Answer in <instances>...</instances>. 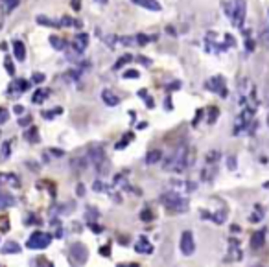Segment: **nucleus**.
Wrapping results in <instances>:
<instances>
[{"label": "nucleus", "instance_id": "nucleus-1", "mask_svg": "<svg viewBox=\"0 0 269 267\" xmlns=\"http://www.w3.org/2000/svg\"><path fill=\"white\" fill-rule=\"evenodd\" d=\"M223 8H225V15L231 19L232 26H236V28L244 26L247 11V0H225Z\"/></svg>", "mask_w": 269, "mask_h": 267}, {"label": "nucleus", "instance_id": "nucleus-2", "mask_svg": "<svg viewBox=\"0 0 269 267\" xmlns=\"http://www.w3.org/2000/svg\"><path fill=\"white\" fill-rule=\"evenodd\" d=\"M186 166H188V147L186 146H179L175 151L171 153V157L164 162V170L175 171V173L185 171Z\"/></svg>", "mask_w": 269, "mask_h": 267}, {"label": "nucleus", "instance_id": "nucleus-3", "mask_svg": "<svg viewBox=\"0 0 269 267\" xmlns=\"http://www.w3.org/2000/svg\"><path fill=\"white\" fill-rule=\"evenodd\" d=\"M161 203L162 206L171 214H185L188 208V201H186L181 194L177 192H166L161 195Z\"/></svg>", "mask_w": 269, "mask_h": 267}, {"label": "nucleus", "instance_id": "nucleus-4", "mask_svg": "<svg viewBox=\"0 0 269 267\" xmlns=\"http://www.w3.org/2000/svg\"><path fill=\"white\" fill-rule=\"evenodd\" d=\"M87 157H89V162H93L96 170H98V173L101 175H105L109 171V160L105 157V151H103V147L101 146H91L89 147V153H87Z\"/></svg>", "mask_w": 269, "mask_h": 267}, {"label": "nucleus", "instance_id": "nucleus-5", "mask_svg": "<svg viewBox=\"0 0 269 267\" xmlns=\"http://www.w3.org/2000/svg\"><path fill=\"white\" fill-rule=\"evenodd\" d=\"M69 258L72 266L81 267L83 264H87V260H89V249H87L81 242H74L69 249Z\"/></svg>", "mask_w": 269, "mask_h": 267}, {"label": "nucleus", "instance_id": "nucleus-6", "mask_svg": "<svg viewBox=\"0 0 269 267\" xmlns=\"http://www.w3.org/2000/svg\"><path fill=\"white\" fill-rule=\"evenodd\" d=\"M50 242H52V236L48 234V232H41V230H37V232H33L30 238H28V242H26V247L28 249H47L48 245H50Z\"/></svg>", "mask_w": 269, "mask_h": 267}, {"label": "nucleus", "instance_id": "nucleus-7", "mask_svg": "<svg viewBox=\"0 0 269 267\" xmlns=\"http://www.w3.org/2000/svg\"><path fill=\"white\" fill-rule=\"evenodd\" d=\"M194 251H196V243H194V234L190 230H185L181 234V252L185 256H192Z\"/></svg>", "mask_w": 269, "mask_h": 267}, {"label": "nucleus", "instance_id": "nucleus-8", "mask_svg": "<svg viewBox=\"0 0 269 267\" xmlns=\"http://www.w3.org/2000/svg\"><path fill=\"white\" fill-rule=\"evenodd\" d=\"M207 87L208 91H212V92H216V94H220V96H227V89H225V81H223V77H212V79H208L207 81Z\"/></svg>", "mask_w": 269, "mask_h": 267}, {"label": "nucleus", "instance_id": "nucleus-9", "mask_svg": "<svg viewBox=\"0 0 269 267\" xmlns=\"http://www.w3.org/2000/svg\"><path fill=\"white\" fill-rule=\"evenodd\" d=\"M87 45H89V35L87 33H79V35H76V37L72 39V48H74L76 53H83Z\"/></svg>", "mask_w": 269, "mask_h": 267}, {"label": "nucleus", "instance_id": "nucleus-10", "mask_svg": "<svg viewBox=\"0 0 269 267\" xmlns=\"http://www.w3.org/2000/svg\"><path fill=\"white\" fill-rule=\"evenodd\" d=\"M133 4H137L140 8L147 9V11H161V2L159 0H131Z\"/></svg>", "mask_w": 269, "mask_h": 267}, {"label": "nucleus", "instance_id": "nucleus-11", "mask_svg": "<svg viewBox=\"0 0 269 267\" xmlns=\"http://www.w3.org/2000/svg\"><path fill=\"white\" fill-rule=\"evenodd\" d=\"M135 251L140 254H151L153 252V245L147 242L146 238H139V242L135 243Z\"/></svg>", "mask_w": 269, "mask_h": 267}, {"label": "nucleus", "instance_id": "nucleus-12", "mask_svg": "<svg viewBox=\"0 0 269 267\" xmlns=\"http://www.w3.org/2000/svg\"><path fill=\"white\" fill-rule=\"evenodd\" d=\"M13 55H15L19 61L26 59V46L23 41H13Z\"/></svg>", "mask_w": 269, "mask_h": 267}, {"label": "nucleus", "instance_id": "nucleus-13", "mask_svg": "<svg viewBox=\"0 0 269 267\" xmlns=\"http://www.w3.org/2000/svg\"><path fill=\"white\" fill-rule=\"evenodd\" d=\"M101 99H103V101H105V105H109V107H116L118 103H120V98L116 96L115 92H111V91L101 92Z\"/></svg>", "mask_w": 269, "mask_h": 267}, {"label": "nucleus", "instance_id": "nucleus-14", "mask_svg": "<svg viewBox=\"0 0 269 267\" xmlns=\"http://www.w3.org/2000/svg\"><path fill=\"white\" fill-rule=\"evenodd\" d=\"M59 26H61V28H81L83 24H81V21H77V19H72V17L65 15V17H61Z\"/></svg>", "mask_w": 269, "mask_h": 267}, {"label": "nucleus", "instance_id": "nucleus-15", "mask_svg": "<svg viewBox=\"0 0 269 267\" xmlns=\"http://www.w3.org/2000/svg\"><path fill=\"white\" fill-rule=\"evenodd\" d=\"M264 240H266V232H264V230L254 232L253 238H251V247H253V249H260L262 245H264Z\"/></svg>", "mask_w": 269, "mask_h": 267}, {"label": "nucleus", "instance_id": "nucleus-16", "mask_svg": "<svg viewBox=\"0 0 269 267\" xmlns=\"http://www.w3.org/2000/svg\"><path fill=\"white\" fill-rule=\"evenodd\" d=\"M30 89V83L26 81V79H17L15 83H13V87L9 89V92H13V94H19V92H24V91H28Z\"/></svg>", "mask_w": 269, "mask_h": 267}, {"label": "nucleus", "instance_id": "nucleus-17", "mask_svg": "<svg viewBox=\"0 0 269 267\" xmlns=\"http://www.w3.org/2000/svg\"><path fill=\"white\" fill-rule=\"evenodd\" d=\"M21 4V0H0V6H2V11L8 15L13 9H17V6Z\"/></svg>", "mask_w": 269, "mask_h": 267}, {"label": "nucleus", "instance_id": "nucleus-18", "mask_svg": "<svg viewBox=\"0 0 269 267\" xmlns=\"http://www.w3.org/2000/svg\"><path fill=\"white\" fill-rule=\"evenodd\" d=\"M11 205H15V199L11 197L8 192H0V210L9 208Z\"/></svg>", "mask_w": 269, "mask_h": 267}, {"label": "nucleus", "instance_id": "nucleus-19", "mask_svg": "<svg viewBox=\"0 0 269 267\" xmlns=\"http://www.w3.org/2000/svg\"><path fill=\"white\" fill-rule=\"evenodd\" d=\"M161 159H162L161 149H151L146 155V164H157V162H161Z\"/></svg>", "mask_w": 269, "mask_h": 267}, {"label": "nucleus", "instance_id": "nucleus-20", "mask_svg": "<svg viewBox=\"0 0 269 267\" xmlns=\"http://www.w3.org/2000/svg\"><path fill=\"white\" fill-rule=\"evenodd\" d=\"M48 94H50V91H48V89H39V91H35L33 98H31V101L39 105V103H43V101L48 98Z\"/></svg>", "mask_w": 269, "mask_h": 267}, {"label": "nucleus", "instance_id": "nucleus-21", "mask_svg": "<svg viewBox=\"0 0 269 267\" xmlns=\"http://www.w3.org/2000/svg\"><path fill=\"white\" fill-rule=\"evenodd\" d=\"M24 138L28 140V142H31V144H37L39 142V133H37V127H33L31 125L30 129L24 133Z\"/></svg>", "mask_w": 269, "mask_h": 267}, {"label": "nucleus", "instance_id": "nucleus-22", "mask_svg": "<svg viewBox=\"0 0 269 267\" xmlns=\"http://www.w3.org/2000/svg\"><path fill=\"white\" fill-rule=\"evenodd\" d=\"M98 218H100V212H98V208H94V206H89V208H87V212H85V219H87V223L96 221Z\"/></svg>", "mask_w": 269, "mask_h": 267}, {"label": "nucleus", "instance_id": "nucleus-23", "mask_svg": "<svg viewBox=\"0 0 269 267\" xmlns=\"http://www.w3.org/2000/svg\"><path fill=\"white\" fill-rule=\"evenodd\" d=\"M131 61H133V55H131V53H125V55H122V57L113 65V70H120L122 67H125V65Z\"/></svg>", "mask_w": 269, "mask_h": 267}, {"label": "nucleus", "instance_id": "nucleus-24", "mask_svg": "<svg viewBox=\"0 0 269 267\" xmlns=\"http://www.w3.org/2000/svg\"><path fill=\"white\" fill-rule=\"evenodd\" d=\"M2 252L4 254H8V252H21V245L17 243V242H8V243L2 247Z\"/></svg>", "mask_w": 269, "mask_h": 267}, {"label": "nucleus", "instance_id": "nucleus-25", "mask_svg": "<svg viewBox=\"0 0 269 267\" xmlns=\"http://www.w3.org/2000/svg\"><path fill=\"white\" fill-rule=\"evenodd\" d=\"M37 24H43V26H48V28H61L59 23H54V21H50L48 17L45 15H39L37 17Z\"/></svg>", "mask_w": 269, "mask_h": 267}, {"label": "nucleus", "instance_id": "nucleus-26", "mask_svg": "<svg viewBox=\"0 0 269 267\" xmlns=\"http://www.w3.org/2000/svg\"><path fill=\"white\" fill-rule=\"evenodd\" d=\"M50 45H52V48H54V50H65V46H67V43H65L63 39L55 37V35H52V37H50Z\"/></svg>", "mask_w": 269, "mask_h": 267}, {"label": "nucleus", "instance_id": "nucleus-27", "mask_svg": "<svg viewBox=\"0 0 269 267\" xmlns=\"http://www.w3.org/2000/svg\"><path fill=\"white\" fill-rule=\"evenodd\" d=\"M133 138H135V137H133V133H125L122 140H120V142L116 144V149H123V147H125V146L129 144V142L133 140Z\"/></svg>", "mask_w": 269, "mask_h": 267}, {"label": "nucleus", "instance_id": "nucleus-28", "mask_svg": "<svg viewBox=\"0 0 269 267\" xmlns=\"http://www.w3.org/2000/svg\"><path fill=\"white\" fill-rule=\"evenodd\" d=\"M262 218H264V212H262V206H256V208H254V214L251 216V218H249V221L258 223V221L262 219Z\"/></svg>", "mask_w": 269, "mask_h": 267}, {"label": "nucleus", "instance_id": "nucleus-29", "mask_svg": "<svg viewBox=\"0 0 269 267\" xmlns=\"http://www.w3.org/2000/svg\"><path fill=\"white\" fill-rule=\"evenodd\" d=\"M151 39H155V37H149V35H146V33H139V35L135 37V41H137V45L144 46V45H147Z\"/></svg>", "mask_w": 269, "mask_h": 267}, {"label": "nucleus", "instance_id": "nucleus-30", "mask_svg": "<svg viewBox=\"0 0 269 267\" xmlns=\"http://www.w3.org/2000/svg\"><path fill=\"white\" fill-rule=\"evenodd\" d=\"M4 67H6V72H8L9 76L15 74V65L11 61V57H6V59H4Z\"/></svg>", "mask_w": 269, "mask_h": 267}, {"label": "nucleus", "instance_id": "nucleus-31", "mask_svg": "<svg viewBox=\"0 0 269 267\" xmlns=\"http://www.w3.org/2000/svg\"><path fill=\"white\" fill-rule=\"evenodd\" d=\"M153 218L155 216H153V212H151L149 208H144V210L140 212V219H142V221H151Z\"/></svg>", "mask_w": 269, "mask_h": 267}, {"label": "nucleus", "instance_id": "nucleus-32", "mask_svg": "<svg viewBox=\"0 0 269 267\" xmlns=\"http://www.w3.org/2000/svg\"><path fill=\"white\" fill-rule=\"evenodd\" d=\"M140 72L139 70H125L123 72V79H139Z\"/></svg>", "mask_w": 269, "mask_h": 267}, {"label": "nucleus", "instance_id": "nucleus-33", "mask_svg": "<svg viewBox=\"0 0 269 267\" xmlns=\"http://www.w3.org/2000/svg\"><path fill=\"white\" fill-rule=\"evenodd\" d=\"M210 218L214 219V223H223L225 219H227V212H225V210H221V212H218V214H212Z\"/></svg>", "mask_w": 269, "mask_h": 267}, {"label": "nucleus", "instance_id": "nucleus-34", "mask_svg": "<svg viewBox=\"0 0 269 267\" xmlns=\"http://www.w3.org/2000/svg\"><path fill=\"white\" fill-rule=\"evenodd\" d=\"M9 120V113L8 109H4V107H0V125H4V123Z\"/></svg>", "mask_w": 269, "mask_h": 267}, {"label": "nucleus", "instance_id": "nucleus-35", "mask_svg": "<svg viewBox=\"0 0 269 267\" xmlns=\"http://www.w3.org/2000/svg\"><path fill=\"white\" fill-rule=\"evenodd\" d=\"M0 230H2V232H8L9 230V221L6 216H0Z\"/></svg>", "mask_w": 269, "mask_h": 267}, {"label": "nucleus", "instance_id": "nucleus-36", "mask_svg": "<svg viewBox=\"0 0 269 267\" xmlns=\"http://www.w3.org/2000/svg\"><path fill=\"white\" fill-rule=\"evenodd\" d=\"M61 113H63V109H61V107H55L54 111H48V113H45V115H43V116H45V118H48V120H50V118H54L55 115H61Z\"/></svg>", "mask_w": 269, "mask_h": 267}, {"label": "nucleus", "instance_id": "nucleus-37", "mask_svg": "<svg viewBox=\"0 0 269 267\" xmlns=\"http://www.w3.org/2000/svg\"><path fill=\"white\" fill-rule=\"evenodd\" d=\"M89 229L93 230V232H96V234H100V232H103V227H101V225H98L96 221L89 223Z\"/></svg>", "mask_w": 269, "mask_h": 267}, {"label": "nucleus", "instance_id": "nucleus-38", "mask_svg": "<svg viewBox=\"0 0 269 267\" xmlns=\"http://www.w3.org/2000/svg\"><path fill=\"white\" fill-rule=\"evenodd\" d=\"M9 147H11V142H4V146H2V159H8L9 157Z\"/></svg>", "mask_w": 269, "mask_h": 267}, {"label": "nucleus", "instance_id": "nucleus-39", "mask_svg": "<svg viewBox=\"0 0 269 267\" xmlns=\"http://www.w3.org/2000/svg\"><path fill=\"white\" fill-rule=\"evenodd\" d=\"M100 254L101 256H105V258H109L111 256V245H103V247H100Z\"/></svg>", "mask_w": 269, "mask_h": 267}, {"label": "nucleus", "instance_id": "nucleus-40", "mask_svg": "<svg viewBox=\"0 0 269 267\" xmlns=\"http://www.w3.org/2000/svg\"><path fill=\"white\" fill-rule=\"evenodd\" d=\"M93 188H94V192H105L107 190V186L101 183V181H96V183L93 184Z\"/></svg>", "mask_w": 269, "mask_h": 267}, {"label": "nucleus", "instance_id": "nucleus-41", "mask_svg": "<svg viewBox=\"0 0 269 267\" xmlns=\"http://www.w3.org/2000/svg\"><path fill=\"white\" fill-rule=\"evenodd\" d=\"M218 113H220V111H218L216 107H212V109H210V116H208V123H214V122H216V118H218Z\"/></svg>", "mask_w": 269, "mask_h": 267}, {"label": "nucleus", "instance_id": "nucleus-42", "mask_svg": "<svg viewBox=\"0 0 269 267\" xmlns=\"http://www.w3.org/2000/svg\"><path fill=\"white\" fill-rule=\"evenodd\" d=\"M31 81H33V83H43V81H45V74H39V72H35V74L31 76Z\"/></svg>", "mask_w": 269, "mask_h": 267}, {"label": "nucleus", "instance_id": "nucleus-43", "mask_svg": "<svg viewBox=\"0 0 269 267\" xmlns=\"http://www.w3.org/2000/svg\"><path fill=\"white\" fill-rule=\"evenodd\" d=\"M70 6H72L74 11H79L81 9V0H70Z\"/></svg>", "mask_w": 269, "mask_h": 267}, {"label": "nucleus", "instance_id": "nucleus-44", "mask_svg": "<svg viewBox=\"0 0 269 267\" xmlns=\"http://www.w3.org/2000/svg\"><path fill=\"white\" fill-rule=\"evenodd\" d=\"M218 157H220V153H218V151H210V153H208L207 160H208V162H216V160H218Z\"/></svg>", "mask_w": 269, "mask_h": 267}, {"label": "nucleus", "instance_id": "nucleus-45", "mask_svg": "<svg viewBox=\"0 0 269 267\" xmlns=\"http://www.w3.org/2000/svg\"><path fill=\"white\" fill-rule=\"evenodd\" d=\"M30 123H31V118H30V116H26V118H21V120H19V125H23V127L30 125Z\"/></svg>", "mask_w": 269, "mask_h": 267}, {"label": "nucleus", "instance_id": "nucleus-46", "mask_svg": "<svg viewBox=\"0 0 269 267\" xmlns=\"http://www.w3.org/2000/svg\"><path fill=\"white\" fill-rule=\"evenodd\" d=\"M227 162H229V168H231V170L236 168V159H234V157H229V160H227Z\"/></svg>", "mask_w": 269, "mask_h": 267}, {"label": "nucleus", "instance_id": "nucleus-47", "mask_svg": "<svg viewBox=\"0 0 269 267\" xmlns=\"http://www.w3.org/2000/svg\"><path fill=\"white\" fill-rule=\"evenodd\" d=\"M144 101H146V105L149 107V109H153L155 107V103H153V99L149 98V96H146V98H144Z\"/></svg>", "mask_w": 269, "mask_h": 267}, {"label": "nucleus", "instance_id": "nucleus-48", "mask_svg": "<svg viewBox=\"0 0 269 267\" xmlns=\"http://www.w3.org/2000/svg\"><path fill=\"white\" fill-rule=\"evenodd\" d=\"M50 153H52V155H55V157H63V155H65V151H63V149H50Z\"/></svg>", "mask_w": 269, "mask_h": 267}, {"label": "nucleus", "instance_id": "nucleus-49", "mask_svg": "<svg viewBox=\"0 0 269 267\" xmlns=\"http://www.w3.org/2000/svg\"><path fill=\"white\" fill-rule=\"evenodd\" d=\"M13 111H15L17 115H23V113H24V107L23 105H15V107H13Z\"/></svg>", "mask_w": 269, "mask_h": 267}, {"label": "nucleus", "instance_id": "nucleus-50", "mask_svg": "<svg viewBox=\"0 0 269 267\" xmlns=\"http://www.w3.org/2000/svg\"><path fill=\"white\" fill-rule=\"evenodd\" d=\"M116 267H139V264H118Z\"/></svg>", "mask_w": 269, "mask_h": 267}, {"label": "nucleus", "instance_id": "nucleus-51", "mask_svg": "<svg viewBox=\"0 0 269 267\" xmlns=\"http://www.w3.org/2000/svg\"><path fill=\"white\" fill-rule=\"evenodd\" d=\"M179 87H181V83H179V81H175V83H171V85H170V91H173V89H175V91H177Z\"/></svg>", "mask_w": 269, "mask_h": 267}, {"label": "nucleus", "instance_id": "nucleus-52", "mask_svg": "<svg viewBox=\"0 0 269 267\" xmlns=\"http://www.w3.org/2000/svg\"><path fill=\"white\" fill-rule=\"evenodd\" d=\"M139 61L142 63V65H151V61H149V59H146V57H140Z\"/></svg>", "mask_w": 269, "mask_h": 267}, {"label": "nucleus", "instance_id": "nucleus-53", "mask_svg": "<svg viewBox=\"0 0 269 267\" xmlns=\"http://www.w3.org/2000/svg\"><path fill=\"white\" fill-rule=\"evenodd\" d=\"M139 96H140V98H146V96H147V91L140 89V91H139Z\"/></svg>", "mask_w": 269, "mask_h": 267}, {"label": "nucleus", "instance_id": "nucleus-54", "mask_svg": "<svg viewBox=\"0 0 269 267\" xmlns=\"http://www.w3.org/2000/svg\"><path fill=\"white\" fill-rule=\"evenodd\" d=\"M77 195H83V186H81V184L77 186Z\"/></svg>", "mask_w": 269, "mask_h": 267}, {"label": "nucleus", "instance_id": "nucleus-55", "mask_svg": "<svg viewBox=\"0 0 269 267\" xmlns=\"http://www.w3.org/2000/svg\"><path fill=\"white\" fill-rule=\"evenodd\" d=\"M144 127H147V123L146 122H140L139 123V129H144Z\"/></svg>", "mask_w": 269, "mask_h": 267}, {"label": "nucleus", "instance_id": "nucleus-56", "mask_svg": "<svg viewBox=\"0 0 269 267\" xmlns=\"http://www.w3.org/2000/svg\"><path fill=\"white\" fill-rule=\"evenodd\" d=\"M96 2H101V4H107L109 0H96Z\"/></svg>", "mask_w": 269, "mask_h": 267}, {"label": "nucleus", "instance_id": "nucleus-57", "mask_svg": "<svg viewBox=\"0 0 269 267\" xmlns=\"http://www.w3.org/2000/svg\"><path fill=\"white\" fill-rule=\"evenodd\" d=\"M264 188H269V183H266V184H264Z\"/></svg>", "mask_w": 269, "mask_h": 267}]
</instances>
